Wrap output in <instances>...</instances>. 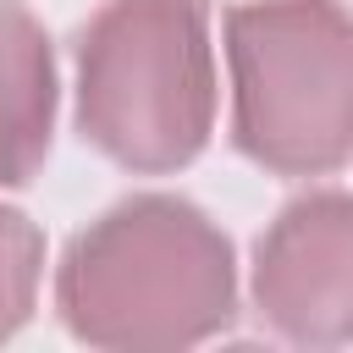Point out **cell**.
Returning a JSON list of instances; mask_svg holds the SVG:
<instances>
[{"mask_svg": "<svg viewBox=\"0 0 353 353\" xmlns=\"http://www.w3.org/2000/svg\"><path fill=\"white\" fill-rule=\"evenodd\" d=\"M55 309L88 347H193L237 314L232 237L176 193H132L94 215L55 265Z\"/></svg>", "mask_w": 353, "mask_h": 353, "instance_id": "6da1fadb", "label": "cell"}, {"mask_svg": "<svg viewBox=\"0 0 353 353\" xmlns=\"http://www.w3.org/2000/svg\"><path fill=\"white\" fill-rule=\"evenodd\" d=\"M77 132L138 176L182 171L215 132L204 0H105L77 39Z\"/></svg>", "mask_w": 353, "mask_h": 353, "instance_id": "7a4b0ae2", "label": "cell"}, {"mask_svg": "<svg viewBox=\"0 0 353 353\" xmlns=\"http://www.w3.org/2000/svg\"><path fill=\"white\" fill-rule=\"evenodd\" d=\"M221 33L237 154L276 176L336 171L353 154V11L342 0H243Z\"/></svg>", "mask_w": 353, "mask_h": 353, "instance_id": "3957f363", "label": "cell"}, {"mask_svg": "<svg viewBox=\"0 0 353 353\" xmlns=\"http://www.w3.org/2000/svg\"><path fill=\"white\" fill-rule=\"evenodd\" d=\"M254 309L298 347L353 342V193L314 188L254 243Z\"/></svg>", "mask_w": 353, "mask_h": 353, "instance_id": "277c9868", "label": "cell"}, {"mask_svg": "<svg viewBox=\"0 0 353 353\" xmlns=\"http://www.w3.org/2000/svg\"><path fill=\"white\" fill-rule=\"evenodd\" d=\"M55 50L22 0H0V188H22L55 132Z\"/></svg>", "mask_w": 353, "mask_h": 353, "instance_id": "5b68a950", "label": "cell"}, {"mask_svg": "<svg viewBox=\"0 0 353 353\" xmlns=\"http://www.w3.org/2000/svg\"><path fill=\"white\" fill-rule=\"evenodd\" d=\"M39 276H44V232L22 210L0 204V342L33 320Z\"/></svg>", "mask_w": 353, "mask_h": 353, "instance_id": "8992f818", "label": "cell"}]
</instances>
